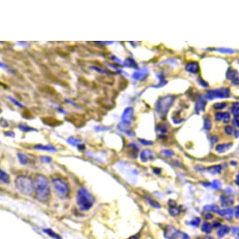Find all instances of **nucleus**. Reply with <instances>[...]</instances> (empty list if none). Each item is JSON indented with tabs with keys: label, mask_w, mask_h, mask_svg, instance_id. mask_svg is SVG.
<instances>
[{
	"label": "nucleus",
	"mask_w": 239,
	"mask_h": 239,
	"mask_svg": "<svg viewBox=\"0 0 239 239\" xmlns=\"http://www.w3.org/2000/svg\"><path fill=\"white\" fill-rule=\"evenodd\" d=\"M40 159L43 163H50L52 160V159L50 157H48V156H41L40 157Z\"/></svg>",
	"instance_id": "nucleus-38"
},
{
	"label": "nucleus",
	"mask_w": 239,
	"mask_h": 239,
	"mask_svg": "<svg viewBox=\"0 0 239 239\" xmlns=\"http://www.w3.org/2000/svg\"><path fill=\"white\" fill-rule=\"evenodd\" d=\"M148 70L146 68H141L139 70L136 71L133 74V78L135 80H143L146 78L148 75Z\"/></svg>",
	"instance_id": "nucleus-11"
},
{
	"label": "nucleus",
	"mask_w": 239,
	"mask_h": 239,
	"mask_svg": "<svg viewBox=\"0 0 239 239\" xmlns=\"http://www.w3.org/2000/svg\"><path fill=\"white\" fill-rule=\"evenodd\" d=\"M52 184L56 194L62 198L67 197L70 192L68 185L62 179L55 178L52 181Z\"/></svg>",
	"instance_id": "nucleus-5"
},
{
	"label": "nucleus",
	"mask_w": 239,
	"mask_h": 239,
	"mask_svg": "<svg viewBox=\"0 0 239 239\" xmlns=\"http://www.w3.org/2000/svg\"><path fill=\"white\" fill-rule=\"evenodd\" d=\"M215 117L217 121L223 120L224 122H227L228 121H229V120L230 118V114L227 112L217 113L215 115Z\"/></svg>",
	"instance_id": "nucleus-15"
},
{
	"label": "nucleus",
	"mask_w": 239,
	"mask_h": 239,
	"mask_svg": "<svg viewBox=\"0 0 239 239\" xmlns=\"http://www.w3.org/2000/svg\"><path fill=\"white\" fill-rule=\"evenodd\" d=\"M169 212H170L171 215L176 216V215H178L180 214V208L176 207L175 206H172L170 208Z\"/></svg>",
	"instance_id": "nucleus-27"
},
{
	"label": "nucleus",
	"mask_w": 239,
	"mask_h": 239,
	"mask_svg": "<svg viewBox=\"0 0 239 239\" xmlns=\"http://www.w3.org/2000/svg\"><path fill=\"white\" fill-rule=\"evenodd\" d=\"M233 122L234 125H235L237 127H239V120H238V116H235V118L233 119Z\"/></svg>",
	"instance_id": "nucleus-42"
},
{
	"label": "nucleus",
	"mask_w": 239,
	"mask_h": 239,
	"mask_svg": "<svg viewBox=\"0 0 239 239\" xmlns=\"http://www.w3.org/2000/svg\"><path fill=\"white\" fill-rule=\"evenodd\" d=\"M206 104V101L205 98L203 95H199L195 102V111L198 113L200 111H203L205 108V106Z\"/></svg>",
	"instance_id": "nucleus-8"
},
{
	"label": "nucleus",
	"mask_w": 239,
	"mask_h": 239,
	"mask_svg": "<svg viewBox=\"0 0 239 239\" xmlns=\"http://www.w3.org/2000/svg\"><path fill=\"white\" fill-rule=\"evenodd\" d=\"M211 141H212L213 143H216L218 141V138L217 137H215V136H214V137H212Z\"/></svg>",
	"instance_id": "nucleus-44"
},
{
	"label": "nucleus",
	"mask_w": 239,
	"mask_h": 239,
	"mask_svg": "<svg viewBox=\"0 0 239 239\" xmlns=\"http://www.w3.org/2000/svg\"><path fill=\"white\" fill-rule=\"evenodd\" d=\"M157 132H159L160 135L161 134L162 135L167 133V128L165 125L163 124H160L157 127Z\"/></svg>",
	"instance_id": "nucleus-29"
},
{
	"label": "nucleus",
	"mask_w": 239,
	"mask_h": 239,
	"mask_svg": "<svg viewBox=\"0 0 239 239\" xmlns=\"http://www.w3.org/2000/svg\"><path fill=\"white\" fill-rule=\"evenodd\" d=\"M238 180H239V178H238V175H237V179H236V184H237V185H239V182H238Z\"/></svg>",
	"instance_id": "nucleus-49"
},
{
	"label": "nucleus",
	"mask_w": 239,
	"mask_h": 239,
	"mask_svg": "<svg viewBox=\"0 0 239 239\" xmlns=\"http://www.w3.org/2000/svg\"><path fill=\"white\" fill-rule=\"evenodd\" d=\"M18 157L19 161L21 163V164H22V165L27 164V163L28 162V159L26 155L23 154H18Z\"/></svg>",
	"instance_id": "nucleus-28"
},
{
	"label": "nucleus",
	"mask_w": 239,
	"mask_h": 239,
	"mask_svg": "<svg viewBox=\"0 0 239 239\" xmlns=\"http://www.w3.org/2000/svg\"><path fill=\"white\" fill-rule=\"evenodd\" d=\"M212 128L211 118L209 115H206L204 118V125L203 128L206 131H209Z\"/></svg>",
	"instance_id": "nucleus-19"
},
{
	"label": "nucleus",
	"mask_w": 239,
	"mask_h": 239,
	"mask_svg": "<svg viewBox=\"0 0 239 239\" xmlns=\"http://www.w3.org/2000/svg\"><path fill=\"white\" fill-rule=\"evenodd\" d=\"M206 239H213L212 237H207Z\"/></svg>",
	"instance_id": "nucleus-51"
},
{
	"label": "nucleus",
	"mask_w": 239,
	"mask_h": 239,
	"mask_svg": "<svg viewBox=\"0 0 239 239\" xmlns=\"http://www.w3.org/2000/svg\"><path fill=\"white\" fill-rule=\"evenodd\" d=\"M35 148L37 149H38V150H43V151H48V152H56V148L54 147H53V146H50V145L44 146V145H37L35 146Z\"/></svg>",
	"instance_id": "nucleus-18"
},
{
	"label": "nucleus",
	"mask_w": 239,
	"mask_h": 239,
	"mask_svg": "<svg viewBox=\"0 0 239 239\" xmlns=\"http://www.w3.org/2000/svg\"><path fill=\"white\" fill-rule=\"evenodd\" d=\"M69 143L73 145H76L78 144V141L76 140H73V139H70L69 140Z\"/></svg>",
	"instance_id": "nucleus-43"
},
{
	"label": "nucleus",
	"mask_w": 239,
	"mask_h": 239,
	"mask_svg": "<svg viewBox=\"0 0 239 239\" xmlns=\"http://www.w3.org/2000/svg\"><path fill=\"white\" fill-rule=\"evenodd\" d=\"M239 105L238 103H235L232 107V112L235 116H238L239 114Z\"/></svg>",
	"instance_id": "nucleus-31"
},
{
	"label": "nucleus",
	"mask_w": 239,
	"mask_h": 239,
	"mask_svg": "<svg viewBox=\"0 0 239 239\" xmlns=\"http://www.w3.org/2000/svg\"><path fill=\"white\" fill-rule=\"evenodd\" d=\"M235 133H236V134H235V138H238V132L237 130Z\"/></svg>",
	"instance_id": "nucleus-50"
},
{
	"label": "nucleus",
	"mask_w": 239,
	"mask_h": 239,
	"mask_svg": "<svg viewBox=\"0 0 239 239\" xmlns=\"http://www.w3.org/2000/svg\"><path fill=\"white\" fill-rule=\"evenodd\" d=\"M125 65L130 68H138V65L137 64L134 59H133L132 58L127 59L126 61L125 62Z\"/></svg>",
	"instance_id": "nucleus-23"
},
{
	"label": "nucleus",
	"mask_w": 239,
	"mask_h": 239,
	"mask_svg": "<svg viewBox=\"0 0 239 239\" xmlns=\"http://www.w3.org/2000/svg\"><path fill=\"white\" fill-rule=\"evenodd\" d=\"M211 186L214 189H219L221 187V182L219 180H214L211 184Z\"/></svg>",
	"instance_id": "nucleus-36"
},
{
	"label": "nucleus",
	"mask_w": 239,
	"mask_h": 239,
	"mask_svg": "<svg viewBox=\"0 0 239 239\" xmlns=\"http://www.w3.org/2000/svg\"><path fill=\"white\" fill-rule=\"evenodd\" d=\"M213 225H214V227H217L220 226V223H218V222H214Z\"/></svg>",
	"instance_id": "nucleus-46"
},
{
	"label": "nucleus",
	"mask_w": 239,
	"mask_h": 239,
	"mask_svg": "<svg viewBox=\"0 0 239 239\" xmlns=\"http://www.w3.org/2000/svg\"><path fill=\"white\" fill-rule=\"evenodd\" d=\"M230 96L228 88H221L208 90L206 93V98L213 100L215 98H227Z\"/></svg>",
	"instance_id": "nucleus-6"
},
{
	"label": "nucleus",
	"mask_w": 239,
	"mask_h": 239,
	"mask_svg": "<svg viewBox=\"0 0 239 239\" xmlns=\"http://www.w3.org/2000/svg\"><path fill=\"white\" fill-rule=\"evenodd\" d=\"M232 146V143H227V144H220V145H218L216 146L215 150L218 153L222 154L229 150V148Z\"/></svg>",
	"instance_id": "nucleus-16"
},
{
	"label": "nucleus",
	"mask_w": 239,
	"mask_h": 239,
	"mask_svg": "<svg viewBox=\"0 0 239 239\" xmlns=\"http://www.w3.org/2000/svg\"><path fill=\"white\" fill-rule=\"evenodd\" d=\"M208 171L213 175L220 173L221 172V167L220 165H214L208 168Z\"/></svg>",
	"instance_id": "nucleus-22"
},
{
	"label": "nucleus",
	"mask_w": 239,
	"mask_h": 239,
	"mask_svg": "<svg viewBox=\"0 0 239 239\" xmlns=\"http://www.w3.org/2000/svg\"><path fill=\"white\" fill-rule=\"evenodd\" d=\"M122 120L125 124H129L133 120V109L132 108H127L122 116Z\"/></svg>",
	"instance_id": "nucleus-10"
},
{
	"label": "nucleus",
	"mask_w": 239,
	"mask_h": 239,
	"mask_svg": "<svg viewBox=\"0 0 239 239\" xmlns=\"http://www.w3.org/2000/svg\"><path fill=\"white\" fill-rule=\"evenodd\" d=\"M227 106L226 103H215L214 107L217 110H222Z\"/></svg>",
	"instance_id": "nucleus-34"
},
{
	"label": "nucleus",
	"mask_w": 239,
	"mask_h": 239,
	"mask_svg": "<svg viewBox=\"0 0 239 239\" xmlns=\"http://www.w3.org/2000/svg\"><path fill=\"white\" fill-rule=\"evenodd\" d=\"M161 152L163 155H165V156H167V157H172L175 154L174 152L172 150H163Z\"/></svg>",
	"instance_id": "nucleus-37"
},
{
	"label": "nucleus",
	"mask_w": 239,
	"mask_h": 239,
	"mask_svg": "<svg viewBox=\"0 0 239 239\" xmlns=\"http://www.w3.org/2000/svg\"><path fill=\"white\" fill-rule=\"evenodd\" d=\"M198 83H199L200 85H202V86H203V87L206 88V87L208 86V83H206L205 81H204L200 76H198Z\"/></svg>",
	"instance_id": "nucleus-39"
},
{
	"label": "nucleus",
	"mask_w": 239,
	"mask_h": 239,
	"mask_svg": "<svg viewBox=\"0 0 239 239\" xmlns=\"http://www.w3.org/2000/svg\"><path fill=\"white\" fill-rule=\"evenodd\" d=\"M225 132L228 135H231L233 132V129L230 126H227L225 128Z\"/></svg>",
	"instance_id": "nucleus-41"
},
{
	"label": "nucleus",
	"mask_w": 239,
	"mask_h": 239,
	"mask_svg": "<svg viewBox=\"0 0 239 239\" xmlns=\"http://www.w3.org/2000/svg\"><path fill=\"white\" fill-rule=\"evenodd\" d=\"M130 239H139V235H137L133 236V237H132Z\"/></svg>",
	"instance_id": "nucleus-47"
},
{
	"label": "nucleus",
	"mask_w": 239,
	"mask_h": 239,
	"mask_svg": "<svg viewBox=\"0 0 239 239\" xmlns=\"http://www.w3.org/2000/svg\"><path fill=\"white\" fill-rule=\"evenodd\" d=\"M226 77L234 85L238 84V73L237 70L232 68H228L226 73Z\"/></svg>",
	"instance_id": "nucleus-9"
},
{
	"label": "nucleus",
	"mask_w": 239,
	"mask_h": 239,
	"mask_svg": "<svg viewBox=\"0 0 239 239\" xmlns=\"http://www.w3.org/2000/svg\"><path fill=\"white\" fill-rule=\"evenodd\" d=\"M174 100L175 97L172 95H167L160 98L155 104L156 111L161 116H166Z\"/></svg>",
	"instance_id": "nucleus-4"
},
{
	"label": "nucleus",
	"mask_w": 239,
	"mask_h": 239,
	"mask_svg": "<svg viewBox=\"0 0 239 239\" xmlns=\"http://www.w3.org/2000/svg\"><path fill=\"white\" fill-rule=\"evenodd\" d=\"M43 232L45 233H46L48 235H49L50 237L54 238V239H62L60 236H59L57 233H56L55 232H54L52 230L50 229V228H46V229H44L43 230Z\"/></svg>",
	"instance_id": "nucleus-24"
},
{
	"label": "nucleus",
	"mask_w": 239,
	"mask_h": 239,
	"mask_svg": "<svg viewBox=\"0 0 239 239\" xmlns=\"http://www.w3.org/2000/svg\"><path fill=\"white\" fill-rule=\"evenodd\" d=\"M229 230H230V228L227 225L220 226V227L219 228V229L218 230V231L217 232V236L219 238H222L225 235H226L227 233H228Z\"/></svg>",
	"instance_id": "nucleus-20"
},
{
	"label": "nucleus",
	"mask_w": 239,
	"mask_h": 239,
	"mask_svg": "<svg viewBox=\"0 0 239 239\" xmlns=\"http://www.w3.org/2000/svg\"><path fill=\"white\" fill-rule=\"evenodd\" d=\"M33 188L37 198L42 202H47L51 195V190L49 182L46 177L42 175H38L33 183Z\"/></svg>",
	"instance_id": "nucleus-1"
},
{
	"label": "nucleus",
	"mask_w": 239,
	"mask_h": 239,
	"mask_svg": "<svg viewBox=\"0 0 239 239\" xmlns=\"http://www.w3.org/2000/svg\"><path fill=\"white\" fill-rule=\"evenodd\" d=\"M159 80H160V83L157 85V86H155L154 87H156V88H158V87H161L162 86H164L165 85H166L167 82L165 81V77L163 76V74H160L159 76Z\"/></svg>",
	"instance_id": "nucleus-33"
},
{
	"label": "nucleus",
	"mask_w": 239,
	"mask_h": 239,
	"mask_svg": "<svg viewBox=\"0 0 239 239\" xmlns=\"http://www.w3.org/2000/svg\"><path fill=\"white\" fill-rule=\"evenodd\" d=\"M10 181V176L3 170L0 169V183L9 184Z\"/></svg>",
	"instance_id": "nucleus-17"
},
{
	"label": "nucleus",
	"mask_w": 239,
	"mask_h": 239,
	"mask_svg": "<svg viewBox=\"0 0 239 239\" xmlns=\"http://www.w3.org/2000/svg\"><path fill=\"white\" fill-rule=\"evenodd\" d=\"M76 202L80 210L85 212L93 206L94 198L86 189L81 188L77 192Z\"/></svg>",
	"instance_id": "nucleus-2"
},
{
	"label": "nucleus",
	"mask_w": 239,
	"mask_h": 239,
	"mask_svg": "<svg viewBox=\"0 0 239 239\" xmlns=\"http://www.w3.org/2000/svg\"><path fill=\"white\" fill-rule=\"evenodd\" d=\"M139 141L141 143V144H143V145H152L154 143L151 141H148L145 139H139Z\"/></svg>",
	"instance_id": "nucleus-40"
},
{
	"label": "nucleus",
	"mask_w": 239,
	"mask_h": 239,
	"mask_svg": "<svg viewBox=\"0 0 239 239\" xmlns=\"http://www.w3.org/2000/svg\"><path fill=\"white\" fill-rule=\"evenodd\" d=\"M155 154L151 150H144L140 154V159L143 162H146L148 160H153L154 159Z\"/></svg>",
	"instance_id": "nucleus-12"
},
{
	"label": "nucleus",
	"mask_w": 239,
	"mask_h": 239,
	"mask_svg": "<svg viewBox=\"0 0 239 239\" xmlns=\"http://www.w3.org/2000/svg\"><path fill=\"white\" fill-rule=\"evenodd\" d=\"M217 51H219L221 53L224 54H232L235 52V50L230 48H217L215 50Z\"/></svg>",
	"instance_id": "nucleus-30"
},
{
	"label": "nucleus",
	"mask_w": 239,
	"mask_h": 239,
	"mask_svg": "<svg viewBox=\"0 0 239 239\" xmlns=\"http://www.w3.org/2000/svg\"><path fill=\"white\" fill-rule=\"evenodd\" d=\"M200 219L198 217H195L193 219L192 221L190 222V225L193 227H198L200 224Z\"/></svg>",
	"instance_id": "nucleus-35"
},
{
	"label": "nucleus",
	"mask_w": 239,
	"mask_h": 239,
	"mask_svg": "<svg viewBox=\"0 0 239 239\" xmlns=\"http://www.w3.org/2000/svg\"><path fill=\"white\" fill-rule=\"evenodd\" d=\"M202 230L206 233H210L212 232V226L211 224L208 222H204L202 227Z\"/></svg>",
	"instance_id": "nucleus-26"
},
{
	"label": "nucleus",
	"mask_w": 239,
	"mask_h": 239,
	"mask_svg": "<svg viewBox=\"0 0 239 239\" xmlns=\"http://www.w3.org/2000/svg\"><path fill=\"white\" fill-rule=\"evenodd\" d=\"M221 203L222 206H227L229 205H232L233 203V200L232 199H230L227 198L225 196L222 195L221 197Z\"/></svg>",
	"instance_id": "nucleus-25"
},
{
	"label": "nucleus",
	"mask_w": 239,
	"mask_h": 239,
	"mask_svg": "<svg viewBox=\"0 0 239 239\" xmlns=\"http://www.w3.org/2000/svg\"><path fill=\"white\" fill-rule=\"evenodd\" d=\"M217 213L220 216L224 217L226 220H231L233 216V210L232 208L225 209V210H219Z\"/></svg>",
	"instance_id": "nucleus-14"
},
{
	"label": "nucleus",
	"mask_w": 239,
	"mask_h": 239,
	"mask_svg": "<svg viewBox=\"0 0 239 239\" xmlns=\"http://www.w3.org/2000/svg\"><path fill=\"white\" fill-rule=\"evenodd\" d=\"M185 70L190 73L196 74L200 70L199 64L197 62H190L187 64L185 67Z\"/></svg>",
	"instance_id": "nucleus-13"
},
{
	"label": "nucleus",
	"mask_w": 239,
	"mask_h": 239,
	"mask_svg": "<svg viewBox=\"0 0 239 239\" xmlns=\"http://www.w3.org/2000/svg\"><path fill=\"white\" fill-rule=\"evenodd\" d=\"M212 217H213V216H212L211 214H206V218H207L208 219H212Z\"/></svg>",
	"instance_id": "nucleus-48"
},
{
	"label": "nucleus",
	"mask_w": 239,
	"mask_h": 239,
	"mask_svg": "<svg viewBox=\"0 0 239 239\" xmlns=\"http://www.w3.org/2000/svg\"><path fill=\"white\" fill-rule=\"evenodd\" d=\"M16 189L24 195H30L34 190L33 183L31 178L24 175L18 176L15 180Z\"/></svg>",
	"instance_id": "nucleus-3"
},
{
	"label": "nucleus",
	"mask_w": 239,
	"mask_h": 239,
	"mask_svg": "<svg viewBox=\"0 0 239 239\" xmlns=\"http://www.w3.org/2000/svg\"><path fill=\"white\" fill-rule=\"evenodd\" d=\"M147 198V200L148 201L149 203H150L152 206H154V208H160L161 207L160 205L156 201L154 200L152 198H150V197H146Z\"/></svg>",
	"instance_id": "nucleus-32"
},
{
	"label": "nucleus",
	"mask_w": 239,
	"mask_h": 239,
	"mask_svg": "<svg viewBox=\"0 0 239 239\" xmlns=\"http://www.w3.org/2000/svg\"><path fill=\"white\" fill-rule=\"evenodd\" d=\"M180 232L172 226H168L165 230L164 236L167 239H175Z\"/></svg>",
	"instance_id": "nucleus-7"
},
{
	"label": "nucleus",
	"mask_w": 239,
	"mask_h": 239,
	"mask_svg": "<svg viewBox=\"0 0 239 239\" xmlns=\"http://www.w3.org/2000/svg\"><path fill=\"white\" fill-rule=\"evenodd\" d=\"M220 210L219 207L216 205H206L203 207V211L204 212H216Z\"/></svg>",
	"instance_id": "nucleus-21"
},
{
	"label": "nucleus",
	"mask_w": 239,
	"mask_h": 239,
	"mask_svg": "<svg viewBox=\"0 0 239 239\" xmlns=\"http://www.w3.org/2000/svg\"><path fill=\"white\" fill-rule=\"evenodd\" d=\"M235 217L238 219V206H237L235 209Z\"/></svg>",
	"instance_id": "nucleus-45"
}]
</instances>
